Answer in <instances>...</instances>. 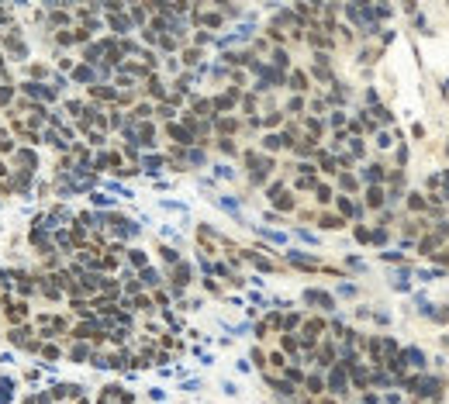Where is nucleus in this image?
<instances>
[{
    "label": "nucleus",
    "instance_id": "nucleus-1",
    "mask_svg": "<svg viewBox=\"0 0 449 404\" xmlns=\"http://www.w3.org/2000/svg\"><path fill=\"white\" fill-rule=\"evenodd\" d=\"M404 363H411V366H425L422 349H404Z\"/></svg>",
    "mask_w": 449,
    "mask_h": 404
}]
</instances>
